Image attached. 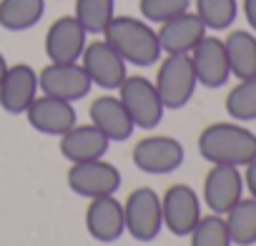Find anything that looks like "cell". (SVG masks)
Listing matches in <instances>:
<instances>
[{"label": "cell", "instance_id": "cell-1", "mask_svg": "<svg viewBox=\"0 0 256 246\" xmlns=\"http://www.w3.org/2000/svg\"><path fill=\"white\" fill-rule=\"evenodd\" d=\"M100 36L126 63L138 68L156 66L164 56L156 28L136 16H113Z\"/></svg>", "mask_w": 256, "mask_h": 246}, {"label": "cell", "instance_id": "cell-2", "mask_svg": "<svg viewBox=\"0 0 256 246\" xmlns=\"http://www.w3.org/2000/svg\"><path fill=\"white\" fill-rule=\"evenodd\" d=\"M198 156L208 164L246 166L256 158V134L238 120H218L198 134Z\"/></svg>", "mask_w": 256, "mask_h": 246}, {"label": "cell", "instance_id": "cell-3", "mask_svg": "<svg viewBox=\"0 0 256 246\" xmlns=\"http://www.w3.org/2000/svg\"><path fill=\"white\" fill-rule=\"evenodd\" d=\"M154 86L166 106V110H178L184 108L194 93H196V73H194V63L191 56L186 53H168L161 56L158 63V73L154 78Z\"/></svg>", "mask_w": 256, "mask_h": 246}, {"label": "cell", "instance_id": "cell-4", "mask_svg": "<svg viewBox=\"0 0 256 246\" xmlns=\"http://www.w3.org/2000/svg\"><path fill=\"white\" fill-rule=\"evenodd\" d=\"M118 98L128 110V116H131L134 126L141 131H154L164 120L166 106L154 80L146 76H126V80L118 86Z\"/></svg>", "mask_w": 256, "mask_h": 246}, {"label": "cell", "instance_id": "cell-5", "mask_svg": "<svg viewBox=\"0 0 256 246\" xmlns=\"http://www.w3.org/2000/svg\"><path fill=\"white\" fill-rule=\"evenodd\" d=\"M123 216H126V231L136 241H154L164 228V214H161V196L151 186H138L123 201Z\"/></svg>", "mask_w": 256, "mask_h": 246}, {"label": "cell", "instance_id": "cell-6", "mask_svg": "<svg viewBox=\"0 0 256 246\" xmlns=\"http://www.w3.org/2000/svg\"><path fill=\"white\" fill-rule=\"evenodd\" d=\"M134 166L148 176H168L184 166L186 148L174 136H144L134 146Z\"/></svg>", "mask_w": 256, "mask_h": 246}, {"label": "cell", "instance_id": "cell-7", "mask_svg": "<svg viewBox=\"0 0 256 246\" xmlns=\"http://www.w3.org/2000/svg\"><path fill=\"white\" fill-rule=\"evenodd\" d=\"M66 181H68V188L76 196H83V198H96V196L116 194L120 188V184H123L120 171L113 164L103 161V158L83 161V164H70Z\"/></svg>", "mask_w": 256, "mask_h": 246}, {"label": "cell", "instance_id": "cell-8", "mask_svg": "<svg viewBox=\"0 0 256 246\" xmlns=\"http://www.w3.org/2000/svg\"><path fill=\"white\" fill-rule=\"evenodd\" d=\"M161 214H164V226L174 236H188L198 224V218L204 216L201 198L188 184H174L161 196Z\"/></svg>", "mask_w": 256, "mask_h": 246}, {"label": "cell", "instance_id": "cell-9", "mask_svg": "<svg viewBox=\"0 0 256 246\" xmlns=\"http://www.w3.org/2000/svg\"><path fill=\"white\" fill-rule=\"evenodd\" d=\"M23 116L28 118V126L33 131L43 136H56V138H60L66 131H70L78 123V113L70 100L46 96V93H38Z\"/></svg>", "mask_w": 256, "mask_h": 246}, {"label": "cell", "instance_id": "cell-10", "mask_svg": "<svg viewBox=\"0 0 256 246\" xmlns=\"http://www.w3.org/2000/svg\"><path fill=\"white\" fill-rule=\"evenodd\" d=\"M83 70L88 73L90 83L103 90H118V86L128 76V63L100 38L93 43H86V50L78 60Z\"/></svg>", "mask_w": 256, "mask_h": 246}, {"label": "cell", "instance_id": "cell-11", "mask_svg": "<svg viewBox=\"0 0 256 246\" xmlns=\"http://www.w3.org/2000/svg\"><path fill=\"white\" fill-rule=\"evenodd\" d=\"M93 83L80 63H48L38 70V90L63 100H80L90 93Z\"/></svg>", "mask_w": 256, "mask_h": 246}, {"label": "cell", "instance_id": "cell-12", "mask_svg": "<svg viewBox=\"0 0 256 246\" xmlns=\"http://www.w3.org/2000/svg\"><path fill=\"white\" fill-rule=\"evenodd\" d=\"M244 198V174L238 166L211 164V171L204 178V204L211 214L224 216Z\"/></svg>", "mask_w": 256, "mask_h": 246}, {"label": "cell", "instance_id": "cell-13", "mask_svg": "<svg viewBox=\"0 0 256 246\" xmlns=\"http://www.w3.org/2000/svg\"><path fill=\"white\" fill-rule=\"evenodd\" d=\"M86 43L88 33L76 16H60L46 30V56L50 63H78Z\"/></svg>", "mask_w": 256, "mask_h": 246}, {"label": "cell", "instance_id": "cell-14", "mask_svg": "<svg viewBox=\"0 0 256 246\" xmlns=\"http://www.w3.org/2000/svg\"><path fill=\"white\" fill-rule=\"evenodd\" d=\"M188 56H191L198 86H204V88H224L228 83L231 68H228V58H226V48H224L221 38L206 33Z\"/></svg>", "mask_w": 256, "mask_h": 246}, {"label": "cell", "instance_id": "cell-15", "mask_svg": "<svg viewBox=\"0 0 256 246\" xmlns=\"http://www.w3.org/2000/svg\"><path fill=\"white\" fill-rule=\"evenodd\" d=\"M38 93V70L33 66H8L3 80H0V108L10 116H23Z\"/></svg>", "mask_w": 256, "mask_h": 246}, {"label": "cell", "instance_id": "cell-16", "mask_svg": "<svg viewBox=\"0 0 256 246\" xmlns=\"http://www.w3.org/2000/svg\"><path fill=\"white\" fill-rule=\"evenodd\" d=\"M86 228L88 234L100 244H113L126 234V216H123V201L116 198V194L88 198L86 208Z\"/></svg>", "mask_w": 256, "mask_h": 246}, {"label": "cell", "instance_id": "cell-17", "mask_svg": "<svg viewBox=\"0 0 256 246\" xmlns=\"http://www.w3.org/2000/svg\"><path fill=\"white\" fill-rule=\"evenodd\" d=\"M88 118L108 141H128L136 131L118 96H96L88 106Z\"/></svg>", "mask_w": 256, "mask_h": 246}, {"label": "cell", "instance_id": "cell-18", "mask_svg": "<svg viewBox=\"0 0 256 246\" xmlns=\"http://www.w3.org/2000/svg\"><path fill=\"white\" fill-rule=\"evenodd\" d=\"M60 156L70 164H83V161H96L108 154L110 141L93 126V123H76L70 131H66L58 138Z\"/></svg>", "mask_w": 256, "mask_h": 246}, {"label": "cell", "instance_id": "cell-19", "mask_svg": "<svg viewBox=\"0 0 256 246\" xmlns=\"http://www.w3.org/2000/svg\"><path fill=\"white\" fill-rule=\"evenodd\" d=\"M156 33H158V43H161L164 56H168V53H186L188 56L208 30L196 13L186 10V13L161 23L156 28Z\"/></svg>", "mask_w": 256, "mask_h": 246}, {"label": "cell", "instance_id": "cell-20", "mask_svg": "<svg viewBox=\"0 0 256 246\" xmlns=\"http://www.w3.org/2000/svg\"><path fill=\"white\" fill-rule=\"evenodd\" d=\"M231 76L244 80L256 76V36L251 30H231L224 38Z\"/></svg>", "mask_w": 256, "mask_h": 246}, {"label": "cell", "instance_id": "cell-21", "mask_svg": "<svg viewBox=\"0 0 256 246\" xmlns=\"http://www.w3.org/2000/svg\"><path fill=\"white\" fill-rule=\"evenodd\" d=\"M46 13V0H0V28L23 33L38 26Z\"/></svg>", "mask_w": 256, "mask_h": 246}, {"label": "cell", "instance_id": "cell-22", "mask_svg": "<svg viewBox=\"0 0 256 246\" xmlns=\"http://www.w3.org/2000/svg\"><path fill=\"white\" fill-rule=\"evenodd\" d=\"M231 244L236 246H254L256 244V198H241L234 208L224 214Z\"/></svg>", "mask_w": 256, "mask_h": 246}, {"label": "cell", "instance_id": "cell-23", "mask_svg": "<svg viewBox=\"0 0 256 246\" xmlns=\"http://www.w3.org/2000/svg\"><path fill=\"white\" fill-rule=\"evenodd\" d=\"M196 3V16L206 26V30H228L238 16V3L236 0H194Z\"/></svg>", "mask_w": 256, "mask_h": 246}, {"label": "cell", "instance_id": "cell-24", "mask_svg": "<svg viewBox=\"0 0 256 246\" xmlns=\"http://www.w3.org/2000/svg\"><path fill=\"white\" fill-rule=\"evenodd\" d=\"M76 20L86 28V33L98 36L106 30L110 18L116 16V0H76Z\"/></svg>", "mask_w": 256, "mask_h": 246}, {"label": "cell", "instance_id": "cell-25", "mask_svg": "<svg viewBox=\"0 0 256 246\" xmlns=\"http://www.w3.org/2000/svg\"><path fill=\"white\" fill-rule=\"evenodd\" d=\"M224 106H226V113H228L234 120H238V123L256 120V76L238 80V83L228 90Z\"/></svg>", "mask_w": 256, "mask_h": 246}, {"label": "cell", "instance_id": "cell-26", "mask_svg": "<svg viewBox=\"0 0 256 246\" xmlns=\"http://www.w3.org/2000/svg\"><path fill=\"white\" fill-rule=\"evenodd\" d=\"M188 238H191V246H234L231 236H228L226 218L218 214L201 216L198 224L194 226V231L188 234Z\"/></svg>", "mask_w": 256, "mask_h": 246}, {"label": "cell", "instance_id": "cell-27", "mask_svg": "<svg viewBox=\"0 0 256 246\" xmlns=\"http://www.w3.org/2000/svg\"><path fill=\"white\" fill-rule=\"evenodd\" d=\"M191 8V0H138L141 18L151 26H161Z\"/></svg>", "mask_w": 256, "mask_h": 246}, {"label": "cell", "instance_id": "cell-28", "mask_svg": "<svg viewBox=\"0 0 256 246\" xmlns=\"http://www.w3.org/2000/svg\"><path fill=\"white\" fill-rule=\"evenodd\" d=\"M244 168H246V171H244V186L248 188V196L256 198V158H254L251 164H246Z\"/></svg>", "mask_w": 256, "mask_h": 246}, {"label": "cell", "instance_id": "cell-29", "mask_svg": "<svg viewBox=\"0 0 256 246\" xmlns=\"http://www.w3.org/2000/svg\"><path fill=\"white\" fill-rule=\"evenodd\" d=\"M244 16H246L248 28L256 33V0H244Z\"/></svg>", "mask_w": 256, "mask_h": 246}, {"label": "cell", "instance_id": "cell-30", "mask_svg": "<svg viewBox=\"0 0 256 246\" xmlns=\"http://www.w3.org/2000/svg\"><path fill=\"white\" fill-rule=\"evenodd\" d=\"M6 70H8V60H6V56H3V50H0V80H3V76H6Z\"/></svg>", "mask_w": 256, "mask_h": 246}]
</instances>
